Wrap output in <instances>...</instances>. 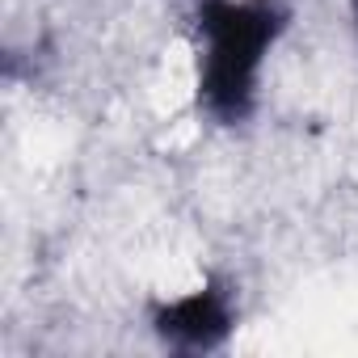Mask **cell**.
<instances>
[{"instance_id":"1","label":"cell","mask_w":358,"mask_h":358,"mask_svg":"<svg viewBox=\"0 0 358 358\" xmlns=\"http://www.w3.org/2000/svg\"><path fill=\"white\" fill-rule=\"evenodd\" d=\"M278 0H203L199 9V101L220 122H241L257 97V72L282 34Z\"/></svg>"},{"instance_id":"2","label":"cell","mask_w":358,"mask_h":358,"mask_svg":"<svg viewBox=\"0 0 358 358\" xmlns=\"http://www.w3.org/2000/svg\"><path fill=\"white\" fill-rule=\"evenodd\" d=\"M152 324L177 350H215L232 333V303L220 287H203L194 295L164 303L152 316Z\"/></svg>"},{"instance_id":"3","label":"cell","mask_w":358,"mask_h":358,"mask_svg":"<svg viewBox=\"0 0 358 358\" xmlns=\"http://www.w3.org/2000/svg\"><path fill=\"white\" fill-rule=\"evenodd\" d=\"M354 17H358V0H354Z\"/></svg>"}]
</instances>
